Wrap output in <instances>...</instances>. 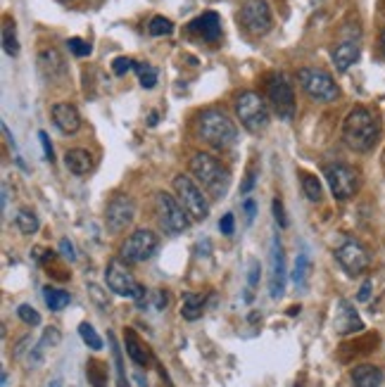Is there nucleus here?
Returning a JSON list of instances; mask_svg holds the SVG:
<instances>
[{
    "label": "nucleus",
    "mask_w": 385,
    "mask_h": 387,
    "mask_svg": "<svg viewBox=\"0 0 385 387\" xmlns=\"http://www.w3.org/2000/svg\"><path fill=\"white\" fill-rule=\"evenodd\" d=\"M381 138V121L369 107H354L343 121V141L354 152H369Z\"/></svg>",
    "instance_id": "nucleus-1"
},
{
    "label": "nucleus",
    "mask_w": 385,
    "mask_h": 387,
    "mask_svg": "<svg viewBox=\"0 0 385 387\" xmlns=\"http://www.w3.org/2000/svg\"><path fill=\"white\" fill-rule=\"evenodd\" d=\"M191 174L195 181L200 183V188L212 198H223L228 186H231V174L221 164L214 155L210 152H195L191 157Z\"/></svg>",
    "instance_id": "nucleus-2"
},
{
    "label": "nucleus",
    "mask_w": 385,
    "mask_h": 387,
    "mask_svg": "<svg viewBox=\"0 0 385 387\" xmlns=\"http://www.w3.org/2000/svg\"><path fill=\"white\" fill-rule=\"evenodd\" d=\"M198 136L203 138L210 148L214 150H228L238 141V129H235L233 119H228L221 109L210 107L200 112L198 117Z\"/></svg>",
    "instance_id": "nucleus-3"
},
{
    "label": "nucleus",
    "mask_w": 385,
    "mask_h": 387,
    "mask_svg": "<svg viewBox=\"0 0 385 387\" xmlns=\"http://www.w3.org/2000/svg\"><path fill=\"white\" fill-rule=\"evenodd\" d=\"M105 281L107 287L114 294H122V297H131L136 299V304L141 309L148 307V297H150V290L143 287L141 283L134 278V274L129 271V267L124 264V259H112L105 269Z\"/></svg>",
    "instance_id": "nucleus-4"
},
{
    "label": "nucleus",
    "mask_w": 385,
    "mask_h": 387,
    "mask_svg": "<svg viewBox=\"0 0 385 387\" xmlns=\"http://www.w3.org/2000/svg\"><path fill=\"white\" fill-rule=\"evenodd\" d=\"M171 186L176 190V198L183 205V210L188 212V216L193 221H205L210 216V200H207V193L200 188V183L195 181L193 176L186 174H176Z\"/></svg>",
    "instance_id": "nucleus-5"
},
{
    "label": "nucleus",
    "mask_w": 385,
    "mask_h": 387,
    "mask_svg": "<svg viewBox=\"0 0 385 387\" xmlns=\"http://www.w3.org/2000/svg\"><path fill=\"white\" fill-rule=\"evenodd\" d=\"M235 114L250 134H262L269 126V105L255 90H243L235 95Z\"/></svg>",
    "instance_id": "nucleus-6"
},
{
    "label": "nucleus",
    "mask_w": 385,
    "mask_h": 387,
    "mask_svg": "<svg viewBox=\"0 0 385 387\" xmlns=\"http://www.w3.org/2000/svg\"><path fill=\"white\" fill-rule=\"evenodd\" d=\"M155 214H157V221L162 230L169 235H181L183 230H188V226H191V216L183 210L179 198L164 193V190L155 195Z\"/></svg>",
    "instance_id": "nucleus-7"
},
{
    "label": "nucleus",
    "mask_w": 385,
    "mask_h": 387,
    "mask_svg": "<svg viewBox=\"0 0 385 387\" xmlns=\"http://www.w3.org/2000/svg\"><path fill=\"white\" fill-rule=\"evenodd\" d=\"M297 81H300L304 93H307L309 97H314V100H319V102H336L338 97H340V88H338V84L333 81V77L329 72H324V69L302 67L300 72H297Z\"/></svg>",
    "instance_id": "nucleus-8"
},
{
    "label": "nucleus",
    "mask_w": 385,
    "mask_h": 387,
    "mask_svg": "<svg viewBox=\"0 0 385 387\" xmlns=\"http://www.w3.org/2000/svg\"><path fill=\"white\" fill-rule=\"evenodd\" d=\"M157 247H159L157 233H152V230H148V228H138L122 242L119 254H122V259L126 264H143L157 252Z\"/></svg>",
    "instance_id": "nucleus-9"
},
{
    "label": "nucleus",
    "mask_w": 385,
    "mask_h": 387,
    "mask_svg": "<svg viewBox=\"0 0 385 387\" xmlns=\"http://www.w3.org/2000/svg\"><path fill=\"white\" fill-rule=\"evenodd\" d=\"M324 176H326V181H329L333 198L340 200V202L349 200L359 190V171L349 164H340V161H336V164H326Z\"/></svg>",
    "instance_id": "nucleus-10"
},
{
    "label": "nucleus",
    "mask_w": 385,
    "mask_h": 387,
    "mask_svg": "<svg viewBox=\"0 0 385 387\" xmlns=\"http://www.w3.org/2000/svg\"><path fill=\"white\" fill-rule=\"evenodd\" d=\"M267 97L272 102L274 112L278 114V119L290 121L295 117V90H292V84L283 74H274L272 79L267 81Z\"/></svg>",
    "instance_id": "nucleus-11"
},
{
    "label": "nucleus",
    "mask_w": 385,
    "mask_h": 387,
    "mask_svg": "<svg viewBox=\"0 0 385 387\" xmlns=\"http://www.w3.org/2000/svg\"><path fill=\"white\" fill-rule=\"evenodd\" d=\"M238 17H240V24H243V29L250 36H264L274 24L272 8H269L267 0H248L240 8Z\"/></svg>",
    "instance_id": "nucleus-12"
},
{
    "label": "nucleus",
    "mask_w": 385,
    "mask_h": 387,
    "mask_svg": "<svg viewBox=\"0 0 385 387\" xmlns=\"http://www.w3.org/2000/svg\"><path fill=\"white\" fill-rule=\"evenodd\" d=\"M336 259H338V264H340L343 271L347 276L364 274L371 264V254L359 240H345L343 245L336 250Z\"/></svg>",
    "instance_id": "nucleus-13"
},
{
    "label": "nucleus",
    "mask_w": 385,
    "mask_h": 387,
    "mask_svg": "<svg viewBox=\"0 0 385 387\" xmlns=\"http://www.w3.org/2000/svg\"><path fill=\"white\" fill-rule=\"evenodd\" d=\"M136 219V205L129 195H114L105 210V223L110 233H122L134 223Z\"/></svg>",
    "instance_id": "nucleus-14"
},
{
    "label": "nucleus",
    "mask_w": 385,
    "mask_h": 387,
    "mask_svg": "<svg viewBox=\"0 0 385 387\" xmlns=\"http://www.w3.org/2000/svg\"><path fill=\"white\" fill-rule=\"evenodd\" d=\"M272 274H269V294L272 299H281L285 290V254H283V245H281L278 235L272 238Z\"/></svg>",
    "instance_id": "nucleus-15"
},
{
    "label": "nucleus",
    "mask_w": 385,
    "mask_h": 387,
    "mask_svg": "<svg viewBox=\"0 0 385 387\" xmlns=\"http://www.w3.org/2000/svg\"><path fill=\"white\" fill-rule=\"evenodd\" d=\"M36 62H38V72L43 74V79L55 81L57 84V81H62L67 77V62L57 48H43L41 53H38Z\"/></svg>",
    "instance_id": "nucleus-16"
},
{
    "label": "nucleus",
    "mask_w": 385,
    "mask_h": 387,
    "mask_svg": "<svg viewBox=\"0 0 385 387\" xmlns=\"http://www.w3.org/2000/svg\"><path fill=\"white\" fill-rule=\"evenodd\" d=\"M50 117H53V124L65 136H74L81 129V114H79V109L72 102H55L50 107Z\"/></svg>",
    "instance_id": "nucleus-17"
},
{
    "label": "nucleus",
    "mask_w": 385,
    "mask_h": 387,
    "mask_svg": "<svg viewBox=\"0 0 385 387\" xmlns=\"http://www.w3.org/2000/svg\"><path fill=\"white\" fill-rule=\"evenodd\" d=\"M191 33H198L207 43H217L221 38V17L217 13H205L191 22Z\"/></svg>",
    "instance_id": "nucleus-18"
},
{
    "label": "nucleus",
    "mask_w": 385,
    "mask_h": 387,
    "mask_svg": "<svg viewBox=\"0 0 385 387\" xmlns=\"http://www.w3.org/2000/svg\"><path fill=\"white\" fill-rule=\"evenodd\" d=\"M361 328H364V323H361L357 309H354L347 299H340V304H338V316H336V331L340 335H349V333H359Z\"/></svg>",
    "instance_id": "nucleus-19"
},
{
    "label": "nucleus",
    "mask_w": 385,
    "mask_h": 387,
    "mask_svg": "<svg viewBox=\"0 0 385 387\" xmlns=\"http://www.w3.org/2000/svg\"><path fill=\"white\" fill-rule=\"evenodd\" d=\"M359 55H361V45L357 40H343V43L336 45V50H333V65H336L338 72H347V69L359 60Z\"/></svg>",
    "instance_id": "nucleus-20"
},
{
    "label": "nucleus",
    "mask_w": 385,
    "mask_h": 387,
    "mask_svg": "<svg viewBox=\"0 0 385 387\" xmlns=\"http://www.w3.org/2000/svg\"><path fill=\"white\" fill-rule=\"evenodd\" d=\"M124 345H126V354H129L131 361H136L138 366H148V363L152 361L150 349H148L146 342L138 338L134 328H126L124 331Z\"/></svg>",
    "instance_id": "nucleus-21"
},
{
    "label": "nucleus",
    "mask_w": 385,
    "mask_h": 387,
    "mask_svg": "<svg viewBox=\"0 0 385 387\" xmlns=\"http://www.w3.org/2000/svg\"><path fill=\"white\" fill-rule=\"evenodd\" d=\"M65 164H67V169L72 171L74 176H86V174H91V171H93L95 161H93V155H91L88 150L74 148V150H67Z\"/></svg>",
    "instance_id": "nucleus-22"
},
{
    "label": "nucleus",
    "mask_w": 385,
    "mask_h": 387,
    "mask_svg": "<svg viewBox=\"0 0 385 387\" xmlns=\"http://www.w3.org/2000/svg\"><path fill=\"white\" fill-rule=\"evenodd\" d=\"M354 387H378L383 385V371L373 363H359V366L352 368L349 373Z\"/></svg>",
    "instance_id": "nucleus-23"
},
{
    "label": "nucleus",
    "mask_w": 385,
    "mask_h": 387,
    "mask_svg": "<svg viewBox=\"0 0 385 387\" xmlns=\"http://www.w3.org/2000/svg\"><path fill=\"white\" fill-rule=\"evenodd\" d=\"M205 311V294H195V292H186L183 294V307H181V316L186 321H198Z\"/></svg>",
    "instance_id": "nucleus-24"
},
{
    "label": "nucleus",
    "mask_w": 385,
    "mask_h": 387,
    "mask_svg": "<svg viewBox=\"0 0 385 387\" xmlns=\"http://www.w3.org/2000/svg\"><path fill=\"white\" fill-rule=\"evenodd\" d=\"M43 299H45V304H48L50 311H62L69 302H72V297H69L67 290H60V287H53V285L43 287Z\"/></svg>",
    "instance_id": "nucleus-25"
},
{
    "label": "nucleus",
    "mask_w": 385,
    "mask_h": 387,
    "mask_svg": "<svg viewBox=\"0 0 385 387\" xmlns=\"http://www.w3.org/2000/svg\"><path fill=\"white\" fill-rule=\"evenodd\" d=\"M15 226L22 235H33L41 228V221H38V216L31 210H19L15 216Z\"/></svg>",
    "instance_id": "nucleus-26"
},
{
    "label": "nucleus",
    "mask_w": 385,
    "mask_h": 387,
    "mask_svg": "<svg viewBox=\"0 0 385 387\" xmlns=\"http://www.w3.org/2000/svg\"><path fill=\"white\" fill-rule=\"evenodd\" d=\"M86 375H88V383L93 387H105L107 385V368L102 361L91 359L86 363Z\"/></svg>",
    "instance_id": "nucleus-27"
},
{
    "label": "nucleus",
    "mask_w": 385,
    "mask_h": 387,
    "mask_svg": "<svg viewBox=\"0 0 385 387\" xmlns=\"http://www.w3.org/2000/svg\"><path fill=\"white\" fill-rule=\"evenodd\" d=\"M134 72L138 74V81H141L143 88H155V84H157V79H159V72L152 65H148V62H136Z\"/></svg>",
    "instance_id": "nucleus-28"
},
{
    "label": "nucleus",
    "mask_w": 385,
    "mask_h": 387,
    "mask_svg": "<svg viewBox=\"0 0 385 387\" xmlns=\"http://www.w3.org/2000/svg\"><path fill=\"white\" fill-rule=\"evenodd\" d=\"M3 50L10 57H15L19 53V43H17V31H15V22L5 19L3 22Z\"/></svg>",
    "instance_id": "nucleus-29"
},
{
    "label": "nucleus",
    "mask_w": 385,
    "mask_h": 387,
    "mask_svg": "<svg viewBox=\"0 0 385 387\" xmlns=\"http://www.w3.org/2000/svg\"><path fill=\"white\" fill-rule=\"evenodd\" d=\"M302 181V193L307 195V200L319 202L321 195H324V188H321V181L314 174H300Z\"/></svg>",
    "instance_id": "nucleus-30"
},
{
    "label": "nucleus",
    "mask_w": 385,
    "mask_h": 387,
    "mask_svg": "<svg viewBox=\"0 0 385 387\" xmlns=\"http://www.w3.org/2000/svg\"><path fill=\"white\" fill-rule=\"evenodd\" d=\"M110 338V345H112V356H114V366H117V387H131L129 385V378H126V368H124V359H122V349H119L117 340H114V335L110 333L107 335Z\"/></svg>",
    "instance_id": "nucleus-31"
},
{
    "label": "nucleus",
    "mask_w": 385,
    "mask_h": 387,
    "mask_svg": "<svg viewBox=\"0 0 385 387\" xmlns=\"http://www.w3.org/2000/svg\"><path fill=\"white\" fill-rule=\"evenodd\" d=\"M60 342H62V333L57 331L55 326L45 328V333H43V338H41V342H38V349H36V356H33V361L41 359V352H45V349H53V347H57V345H60Z\"/></svg>",
    "instance_id": "nucleus-32"
},
{
    "label": "nucleus",
    "mask_w": 385,
    "mask_h": 387,
    "mask_svg": "<svg viewBox=\"0 0 385 387\" xmlns=\"http://www.w3.org/2000/svg\"><path fill=\"white\" fill-rule=\"evenodd\" d=\"M309 269H312V264H309V254L302 252L300 257H297V262H295V269H292V283H295L297 287H302L304 283H307Z\"/></svg>",
    "instance_id": "nucleus-33"
},
{
    "label": "nucleus",
    "mask_w": 385,
    "mask_h": 387,
    "mask_svg": "<svg viewBox=\"0 0 385 387\" xmlns=\"http://www.w3.org/2000/svg\"><path fill=\"white\" fill-rule=\"evenodd\" d=\"M79 335H81V340L86 345H88L91 349L97 352V349H102V340H100V335L95 333V328L91 326L88 321H84L81 326H79Z\"/></svg>",
    "instance_id": "nucleus-34"
},
{
    "label": "nucleus",
    "mask_w": 385,
    "mask_h": 387,
    "mask_svg": "<svg viewBox=\"0 0 385 387\" xmlns=\"http://www.w3.org/2000/svg\"><path fill=\"white\" fill-rule=\"evenodd\" d=\"M148 31H150L152 36H169V33L174 31V24H171L166 17L157 15V17H152V19H150V24H148Z\"/></svg>",
    "instance_id": "nucleus-35"
},
{
    "label": "nucleus",
    "mask_w": 385,
    "mask_h": 387,
    "mask_svg": "<svg viewBox=\"0 0 385 387\" xmlns=\"http://www.w3.org/2000/svg\"><path fill=\"white\" fill-rule=\"evenodd\" d=\"M17 316H19L26 326H41V314H38L31 304H19V307H17Z\"/></svg>",
    "instance_id": "nucleus-36"
},
{
    "label": "nucleus",
    "mask_w": 385,
    "mask_h": 387,
    "mask_svg": "<svg viewBox=\"0 0 385 387\" xmlns=\"http://www.w3.org/2000/svg\"><path fill=\"white\" fill-rule=\"evenodd\" d=\"M260 262L257 259H252L250 262V271H248V292H245V302H250L252 294H255V287L257 283H260Z\"/></svg>",
    "instance_id": "nucleus-37"
},
{
    "label": "nucleus",
    "mask_w": 385,
    "mask_h": 387,
    "mask_svg": "<svg viewBox=\"0 0 385 387\" xmlns=\"http://www.w3.org/2000/svg\"><path fill=\"white\" fill-rule=\"evenodd\" d=\"M67 48L72 50L74 55L77 57H88L91 55V43H86V40H81V38H69L67 40Z\"/></svg>",
    "instance_id": "nucleus-38"
},
{
    "label": "nucleus",
    "mask_w": 385,
    "mask_h": 387,
    "mask_svg": "<svg viewBox=\"0 0 385 387\" xmlns=\"http://www.w3.org/2000/svg\"><path fill=\"white\" fill-rule=\"evenodd\" d=\"M136 62L134 60H129V57H117V60L112 62V72L117 74V77H126V74L134 69Z\"/></svg>",
    "instance_id": "nucleus-39"
},
{
    "label": "nucleus",
    "mask_w": 385,
    "mask_h": 387,
    "mask_svg": "<svg viewBox=\"0 0 385 387\" xmlns=\"http://www.w3.org/2000/svg\"><path fill=\"white\" fill-rule=\"evenodd\" d=\"M88 292H91V297L95 299V304H97V307H100L102 311L110 309V302H107V297H105V294H102V290L95 285V283H91V285H88Z\"/></svg>",
    "instance_id": "nucleus-40"
},
{
    "label": "nucleus",
    "mask_w": 385,
    "mask_h": 387,
    "mask_svg": "<svg viewBox=\"0 0 385 387\" xmlns=\"http://www.w3.org/2000/svg\"><path fill=\"white\" fill-rule=\"evenodd\" d=\"M152 302V309H164L166 307V302H169V299H166V292L164 290H150V297H148V304Z\"/></svg>",
    "instance_id": "nucleus-41"
},
{
    "label": "nucleus",
    "mask_w": 385,
    "mask_h": 387,
    "mask_svg": "<svg viewBox=\"0 0 385 387\" xmlns=\"http://www.w3.org/2000/svg\"><path fill=\"white\" fill-rule=\"evenodd\" d=\"M233 228H235V219L233 214H223L221 221H219V230L223 235H233Z\"/></svg>",
    "instance_id": "nucleus-42"
},
{
    "label": "nucleus",
    "mask_w": 385,
    "mask_h": 387,
    "mask_svg": "<svg viewBox=\"0 0 385 387\" xmlns=\"http://www.w3.org/2000/svg\"><path fill=\"white\" fill-rule=\"evenodd\" d=\"M274 216H276V221H278L281 228L288 226V219H285V214H283V202H281L278 198L274 200Z\"/></svg>",
    "instance_id": "nucleus-43"
},
{
    "label": "nucleus",
    "mask_w": 385,
    "mask_h": 387,
    "mask_svg": "<svg viewBox=\"0 0 385 387\" xmlns=\"http://www.w3.org/2000/svg\"><path fill=\"white\" fill-rule=\"evenodd\" d=\"M38 141H41V145H43V155H45V159L48 161H53V145H50V138L45 131H38Z\"/></svg>",
    "instance_id": "nucleus-44"
},
{
    "label": "nucleus",
    "mask_w": 385,
    "mask_h": 387,
    "mask_svg": "<svg viewBox=\"0 0 385 387\" xmlns=\"http://www.w3.org/2000/svg\"><path fill=\"white\" fill-rule=\"evenodd\" d=\"M255 181H257V174H255V169H250L248 174H245V181H243V186H240V193H250L252 188H255Z\"/></svg>",
    "instance_id": "nucleus-45"
},
{
    "label": "nucleus",
    "mask_w": 385,
    "mask_h": 387,
    "mask_svg": "<svg viewBox=\"0 0 385 387\" xmlns=\"http://www.w3.org/2000/svg\"><path fill=\"white\" fill-rule=\"evenodd\" d=\"M245 219H248V223H252V219H255V212H257V205L255 200H245Z\"/></svg>",
    "instance_id": "nucleus-46"
},
{
    "label": "nucleus",
    "mask_w": 385,
    "mask_h": 387,
    "mask_svg": "<svg viewBox=\"0 0 385 387\" xmlns=\"http://www.w3.org/2000/svg\"><path fill=\"white\" fill-rule=\"evenodd\" d=\"M60 250H62V254H65L67 259H72V262L77 259V254H74V247H72V242H69V240H62L60 242Z\"/></svg>",
    "instance_id": "nucleus-47"
},
{
    "label": "nucleus",
    "mask_w": 385,
    "mask_h": 387,
    "mask_svg": "<svg viewBox=\"0 0 385 387\" xmlns=\"http://www.w3.org/2000/svg\"><path fill=\"white\" fill-rule=\"evenodd\" d=\"M369 297H371V281H364V285H361L357 299H359V302H366Z\"/></svg>",
    "instance_id": "nucleus-48"
},
{
    "label": "nucleus",
    "mask_w": 385,
    "mask_h": 387,
    "mask_svg": "<svg viewBox=\"0 0 385 387\" xmlns=\"http://www.w3.org/2000/svg\"><path fill=\"white\" fill-rule=\"evenodd\" d=\"M8 198H10V186L3 183V212H8Z\"/></svg>",
    "instance_id": "nucleus-49"
},
{
    "label": "nucleus",
    "mask_w": 385,
    "mask_h": 387,
    "mask_svg": "<svg viewBox=\"0 0 385 387\" xmlns=\"http://www.w3.org/2000/svg\"><path fill=\"white\" fill-rule=\"evenodd\" d=\"M381 50H383V57H385V29H383V33H381Z\"/></svg>",
    "instance_id": "nucleus-50"
},
{
    "label": "nucleus",
    "mask_w": 385,
    "mask_h": 387,
    "mask_svg": "<svg viewBox=\"0 0 385 387\" xmlns=\"http://www.w3.org/2000/svg\"><path fill=\"white\" fill-rule=\"evenodd\" d=\"M290 316H295V314H300V307H290V311H288Z\"/></svg>",
    "instance_id": "nucleus-51"
},
{
    "label": "nucleus",
    "mask_w": 385,
    "mask_h": 387,
    "mask_svg": "<svg viewBox=\"0 0 385 387\" xmlns=\"http://www.w3.org/2000/svg\"><path fill=\"white\" fill-rule=\"evenodd\" d=\"M50 387H62L60 383H57V380H55V383H50Z\"/></svg>",
    "instance_id": "nucleus-52"
}]
</instances>
